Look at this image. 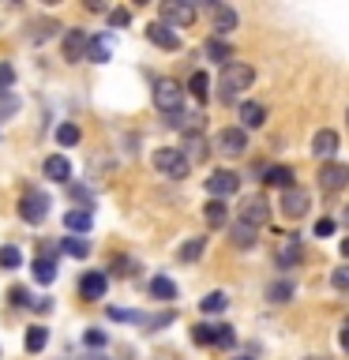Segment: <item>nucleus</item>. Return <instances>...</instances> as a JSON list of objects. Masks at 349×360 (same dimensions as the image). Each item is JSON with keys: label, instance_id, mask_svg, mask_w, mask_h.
<instances>
[{"label": "nucleus", "instance_id": "nucleus-44", "mask_svg": "<svg viewBox=\"0 0 349 360\" xmlns=\"http://www.w3.org/2000/svg\"><path fill=\"white\" fill-rule=\"evenodd\" d=\"M83 342H87L90 349H101V345H106V342H109V338H106V334H101V330H87V334H83Z\"/></svg>", "mask_w": 349, "mask_h": 360}, {"label": "nucleus", "instance_id": "nucleus-32", "mask_svg": "<svg viewBox=\"0 0 349 360\" xmlns=\"http://www.w3.org/2000/svg\"><path fill=\"white\" fill-rule=\"evenodd\" d=\"M61 248L68 255H75V259H87L90 255V240H83V236H68V240H61Z\"/></svg>", "mask_w": 349, "mask_h": 360}, {"label": "nucleus", "instance_id": "nucleus-12", "mask_svg": "<svg viewBox=\"0 0 349 360\" xmlns=\"http://www.w3.org/2000/svg\"><path fill=\"white\" fill-rule=\"evenodd\" d=\"M146 38H151L158 49H165V53H177L180 49V34L173 27H165V22H151V27H146Z\"/></svg>", "mask_w": 349, "mask_h": 360}, {"label": "nucleus", "instance_id": "nucleus-38", "mask_svg": "<svg viewBox=\"0 0 349 360\" xmlns=\"http://www.w3.org/2000/svg\"><path fill=\"white\" fill-rule=\"evenodd\" d=\"M191 338H196L199 345H214V326H207V323H199L196 330H191Z\"/></svg>", "mask_w": 349, "mask_h": 360}, {"label": "nucleus", "instance_id": "nucleus-29", "mask_svg": "<svg viewBox=\"0 0 349 360\" xmlns=\"http://www.w3.org/2000/svg\"><path fill=\"white\" fill-rule=\"evenodd\" d=\"M199 308L207 311V315H218V311L229 308V297H225V292H207V297L199 300Z\"/></svg>", "mask_w": 349, "mask_h": 360}, {"label": "nucleus", "instance_id": "nucleus-52", "mask_svg": "<svg viewBox=\"0 0 349 360\" xmlns=\"http://www.w3.org/2000/svg\"><path fill=\"white\" fill-rule=\"evenodd\" d=\"M345 225H349V207H345Z\"/></svg>", "mask_w": 349, "mask_h": 360}, {"label": "nucleus", "instance_id": "nucleus-37", "mask_svg": "<svg viewBox=\"0 0 349 360\" xmlns=\"http://www.w3.org/2000/svg\"><path fill=\"white\" fill-rule=\"evenodd\" d=\"M236 342V334H233V326H214V345H222V349H229Z\"/></svg>", "mask_w": 349, "mask_h": 360}, {"label": "nucleus", "instance_id": "nucleus-22", "mask_svg": "<svg viewBox=\"0 0 349 360\" xmlns=\"http://www.w3.org/2000/svg\"><path fill=\"white\" fill-rule=\"evenodd\" d=\"M203 248H207V240H203V236H191V240H184L177 248V259L180 263H196V259L203 255Z\"/></svg>", "mask_w": 349, "mask_h": 360}, {"label": "nucleus", "instance_id": "nucleus-55", "mask_svg": "<svg viewBox=\"0 0 349 360\" xmlns=\"http://www.w3.org/2000/svg\"><path fill=\"white\" fill-rule=\"evenodd\" d=\"M345 120H349V109H345Z\"/></svg>", "mask_w": 349, "mask_h": 360}, {"label": "nucleus", "instance_id": "nucleus-54", "mask_svg": "<svg viewBox=\"0 0 349 360\" xmlns=\"http://www.w3.org/2000/svg\"><path fill=\"white\" fill-rule=\"evenodd\" d=\"M90 360H106V356H90Z\"/></svg>", "mask_w": 349, "mask_h": 360}, {"label": "nucleus", "instance_id": "nucleus-50", "mask_svg": "<svg viewBox=\"0 0 349 360\" xmlns=\"http://www.w3.org/2000/svg\"><path fill=\"white\" fill-rule=\"evenodd\" d=\"M342 255L349 259V236H345V240H342Z\"/></svg>", "mask_w": 349, "mask_h": 360}, {"label": "nucleus", "instance_id": "nucleus-36", "mask_svg": "<svg viewBox=\"0 0 349 360\" xmlns=\"http://www.w3.org/2000/svg\"><path fill=\"white\" fill-rule=\"evenodd\" d=\"M109 319H117V323H146V315L143 311H128V308H109Z\"/></svg>", "mask_w": 349, "mask_h": 360}, {"label": "nucleus", "instance_id": "nucleus-21", "mask_svg": "<svg viewBox=\"0 0 349 360\" xmlns=\"http://www.w3.org/2000/svg\"><path fill=\"white\" fill-rule=\"evenodd\" d=\"M263 184H270V188H293V169L289 165H267L263 169Z\"/></svg>", "mask_w": 349, "mask_h": 360}, {"label": "nucleus", "instance_id": "nucleus-2", "mask_svg": "<svg viewBox=\"0 0 349 360\" xmlns=\"http://www.w3.org/2000/svg\"><path fill=\"white\" fill-rule=\"evenodd\" d=\"M154 169L169 180H184L191 169V158L180 150V146H158L154 150Z\"/></svg>", "mask_w": 349, "mask_h": 360}, {"label": "nucleus", "instance_id": "nucleus-27", "mask_svg": "<svg viewBox=\"0 0 349 360\" xmlns=\"http://www.w3.org/2000/svg\"><path fill=\"white\" fill-rule=\"evenodd\" d=\"M207 56H210V60H218V64H233V49L222 38H210L207 41Z\"/></svg>", "mask_w": 349, "mask_h": 360}, {"label": "nucleus", "instance_id": "nucleus-41", "mask_svg": "<svg viewBox=\"0 0 349 360\" xmlns=\"http://www.w3.org/2000/svg\"><path fill=\"white\" fill-rule=\"evenodd\" d=\"M188 154H191V158H203V154H207V143H203V135H188Z\"/></svg>", "mask_w": 349, "mask_h": 360}, {"label": "nucleus", "instance_id": "nucleus-11", "mask_svg": "<svg viewBox=\"0 0 349 360\" xmlns=\"http://www.w3.org/2000/svg\"><path fill=\"white\" fill-rule=\"evenodd\" d=\"M345 184H349V165L326 162V165L319 169V188H323V191H342Z\"/></svg>", "mask_w": 349, "mask_h": 360}, {"label": "nucleus", "instance_id": "nucleus-46", "mask_svg": "<svg viewBox=\"0 0 349 360\" xmlns=\"http://www.w3.org/2000/svg\"><path fill=\"white\" fill-rule=\"evenodd\" d=\"M334 233V221L331 218H319V221H315V236H331Z\"/></svg>", "mask_w": 349, "mask_h": 360}, {"label": "nucleus", "instance_id": "nucleus-30", "mask_svg": "<svg viewBox=\"0 0 349 360\" xmlns=\"http://www.w3.org/2000/svg\"><path fill=\"white\" fill-rule=\"evenodd\" d=\"M289 297H293V281L289 278H281V281H274V285L267 289V300L270 304H286Z\"/></svg>", "mask_w": 349, "mask_h": 360}, {"label": "nucleus", "instance_id": "nucleus-43", "mask_svg": "<svg viewBox=\"0 0 349 360\" xmlns=\"http://www.w3.org/2000/svg\"><path fill=\"white\" fill-rule=\"evenodd\" d=\"M331 281H334V289H349V263L338 266L334 274H331Z\"/></svg>", "mask_w": 349, "mask_h": 360}, {"label": "nucleus", "instance_id": "nucleus-45", "mask_svg": "<svg viewBox=\"0 0 349 360\" xmlns=\"http://www.w3.org/2000/svg\"><path fill=\"white\" fill-rule=\"evenodd\" d=\"M68 191H72L79 202H90V199H94V195H90V188H83V184H68Z\"/></svg>", "mask_w": 349, "mask_h": 360}, {"label": "nucleus", "instance_id": "nucleus-23", "mask_svg": "<svg viewBox=\"0 0 349 360\" xmlns=\"http://www.w3.org/2000/svg\"><path fill=\"white\" fill-rule=\"evenodd\" d=\"M56 30H61V27H56L53 19H38V22H30V41H34V45H42V41H49Z\"/></svg>", "mask_w": 349, "mask_h": 360}, {"label": "nucleus", "instance_id": "nucleus-48", "mask_svg": "<svg viewBox=\"0 0 349 360\" xmlns=\"http://www.w3.org/2000/svg\"><path fill=\"white\" fill-rule=\"evenodd\" d=\"M15 109H19V101H15V98H8V101L0 98V112H15Z\"/></svg>", "mask_w": 349, "mask_h": 360}, {"label": "nucleus", "instance_id": "nucleus-42", "mask_svg": "<svg viewBox=\"0 0 349 360\" xmlns=\"http://www.w3.org/2000/svg\"><path fill=\"white\" fill-rule=\"evenodd\" d=\"M113 274H117V278H132L135 263H132V259H117V263H113Z\"/></svg>", "mask_w": 349, "mask_h": 360}, {"label": "nucleus", "instance_id": "nucleus-4", "mask_svg": "<svg viewBox=\"0 0 349 360\" xmlns=\"http://www.w3.org/2000/svg\"><path fill=\"white\" fill-rule=\"evenodd\" d=\"M236 214H241V225H248V229H263V225L270 221V207H267L263 195H244Z\"/></svg>", "mask_w": 349, "mask_h": 360}, {"label": "nucleus", "instance_id": "nucleus-39", "mask_svg": "<svg viewBox=\"0 0 349 360\" xmlns=\"http://www.w3.org/2000/svg\"><path fill=\"white\" fill-rule=\"evenodd\" d=\"M132 22V11L128 8H113L109 11V27H128Z\"/></svg>", "mask_w": 349, "mask_h": 360}, {"label": "nucleus", "instance_id": "nucleus-31", "mask_svg": "<svg viewBox=\"0 0 349 360\" xmlns=\"http://www.w3.org/2000/svg\"><path fill=\"white\" fill-rule=\"evenodd\" d=\"M229 236H233V244H236V248H244V252L255 244V229H248V225H241V221H236L233 229H229Z\"/></svg>", "mask_w": 349, "mask_h": 360}, {"label": "nucleus", "instance_id": "nucleus-47", "mask_svg": "<svg viewBox=\"0 0 349 360\" xmlns=\"http://www.w3.org/2000/svg\"><path fill=\"white\" fill-rule=\"evenodd\" d=\"M11 304H19V308H27V304H30V300H27V289H19V285L11 289Z\"/></svg>", "mask_w": 349, "mask_h": 360}, {"label": "nucleus", "instance_id": "nucleus-25", "mask_svg": "<svg viewBox=\"0 0 349 360\" xmlns=\"http://www.w3.org/2000/svg\"><path fill=\"white\" fill-rule=\"evenodd\" d=\"M278 263H281V266H293V263H300V240H297V236H289V240L278 248Z\"/></svg>", "mask_w": 349, "mask_h": 360}, {"label": "nucleus", "instance_id": "nucleus-24", "mask_svg": "<svg viewBox=\"0 0 349 360\" xmlns=\"http://www.w3.org/2000/svg\"><path fill=\"white\" fill-rule=\"evenodd\" d=\"M188 94L196 98V101H207V94H210V75L207 72H196L188 79Z\"/></svg>", "mask_w": 349, "mask_h": 360}, {"label": "nucleus", "instance_id": "nucleus-18", "mask_svg": "<svg viewBox=\"0 0 349 360\" xmlns=\"http://www.w3.org/2000/svg\"><path fill=\"white\" fill-rule=\"evenodd\" d=\"M109 56H113V41H109V34H98V38H90V41H87V60L106 64Z\"/></svg>", "mask_w": 349, "mask_h": 360}, {"label": "nucleus", "instance_id": "nucleus-53", "mask_svg": "<svg viewBox=\"0 0 349 360\" xmlns=\"http://www.w3.org/2000/svg\"><path fill=\"white\" fill-rule=\"evenodd\" d=\"M236 360H252V356H236Z\"/></svg>", "mask_w": 349, "mask_h": 360}, {"label": "nucleus", "instance_id": "nucleus-16", "mask_svg": "<svg viewBox=\"0 0 349 360\" xmlns=\"http://www.w3.org/2000/svg\"><path fill=\"white\" fill-rule=\"evenodd\" d=\"M90 225H94V210H90V207H75V210H68V214H64V229H72L75 236H79V233H87Z\"/></svg>", "mask_w": 349, "mask_h": 360}, {"label": "nucleus", "instance_id": "nucleus-34", "mask_svg": "<svg viewBox=\"0 0 349 360\" xmlns=\"http://www.w3.org/2000/svg\"><path fill=\"white\" fill-rule=\"evenodd\" d=\"M19 263H23V255H19L15 244H4V248H0V266H4V270H15Z\"/></svg>", "mask_w": 349, "mask_h": 360}, {"label": "nucleus", "instance_id": "nucleus-7", "mask_svg": "<svg viewBox=\"0 0 349 360\" xmlns=\"http://www.w3.org/2000/svg\"><path fill=\"white\" fill-rule=\"evenodd\" d=\"M162 22H165V27H191V22H196V4L165 0V4H162Z\"/></svg>", "mask_w": 349, "mask_h": 360}, {"label": "nucleus", "instance_id": "nucleus-9", "mask_svg": "<svg viewBox=\"0 0 349 360\" xmlns=\"http://www.w3.org/2000/svg\"><path fill=\"white\" fill-rule=\"evenodd\" d=\"M87 30H79V27H68L64 34H61V49H64V60L68 64H75V60H83L87 56Z\"/></svg>", "mask_w": 349, "mask_h": 360}, {"label": "nucleus", "instance_id": "nucleus-19", "mask_svg": "<svg viewBox=\"0 0 349 360\" xmlns=\"http://www.w3.org/2000/svg\"><path fill=\"white\" fill-rule=\"evenodd\" d=\"M203 218H207L210 229H222V225H229V207H225L222 199H210L207 207H203Z\"/></svg>", "mask_w": 349, "mask_h": 360}, {"label": "nucleus", "instance_id": "nucleus-49", "mask_svg": "<svg viewBox=\"0 0 349 360\" xmlns=\"http://www.w3.org/2000/svg\"><path fill=\"white\" fill-rule=\"evenodd\" d=\"M338 345H342V349H345V353H349V326H345V330H342V334H338Z\"/></svg>", "mask_w": 349, "mask_h": 360}, {"label": "nucleus", "instance_id": "nucleus-17", "mask_svg": "<svg viewBox=\"0 0 349 360\" xmlns=\"http://www.w3.org/2000/svg\"><path fill=\"white\" fill-rule=\"evenodd\" d=\"M45 176L56 180V184H68L72 180V162H68L64 154H53V158H45Z\"/></svg>", "mask_w": 349, "mask_h": 360}, {"label": "nucleus", "instance_id": "nucleus-15", "mask_svg": "<svg viewBox=\"0 0 349 360\" xmlns=\"http://www.w3.org/2000/svg\"><path fill=\"white\" fill-rule=\"evenodd\" d=\"M312 154H315V158H334V154H338V131H331V128H319V131H315Z\"/></svg>", "mask_w": 349, "mask_h": 360}, {"label": "nucleus", "instance_id": "nucleus-6", "mask_svg": "<svg viewBox=\"0 0 349 360\" xmlns=\"http://www.w3.org/2000/svg\"><path fill=\"white\" fill-rule=\"evenodd\" d=\"M214 150L225 154V158H241L248 150V135L244 128H222L218 135H214Z\"/></svg>", "mask_w": 349, "mask_h": 360}, {"label": "nucleus", "instance_id": "nucleus-51", "mask_svg": "<svg viewBox=\"0 0 349 360\" xmlns=\"http://www.w3.org/2000/svg\"><path fill=\"white\" fill-rule=\"evenodd\" d=\"M304 360H323V356H304Z\"/></svg>", "mask_w": 349, "mask_h": 360}, {"label": "nucleus", "instance_id": "nucleus-8", "mask_svg": "<svg viewBox=\"0 0 349 360\" xmlns=\"http://www.w3.org/2000/svg\"><path fill=\"white\" fill-rule=\"evenodd\" d=\"M236 188H241V176H236L233 169H214V173L207 176V191H210V199H225V195H233Z\"/></svg>", "mask_w": 349, "mask_h": 360}, {"label": "nucleus", "instance_id": "nucleus-20", "mask_svg": "<svg viewBox=\"0 0 349 360\" xmlns=\"http://www.w3.org/2000/svg\"><path fill=\"white\" fill-rule=\"evenodd\" d=\"M267 124V109L259 101H244L241 105V128H263Z\"/></svg>", "mask_w": 349, "mask_h": 360}, {"label": "nucleus", "instance_id": "nucleus-5", "mask_svg": "<svg viewBox=\"0 0 349 360\" xmlns=\"http://www.w3.org/2000/svg\"><path fill=\"white\" fill-rule=\"evenodd\" d=\"M45 214H49V199H45V191H27V195L19 199V218L27 225H42Z\"/></svg>", "mask_w": 349, "mask_h": 360}, {"label": "nucleus", "instance_id": "nucleus-1", "mask_svg": "<svg viewBox=\"0 0 349 360\" xmlns=\"http://www.w3.org/2000/svg\"><path fill=\"white\" fill-rule=\"evenodd\" d=\"M252 83H255V68L233 60V64H225L222 75H218V94H222V101H233V98H241Z\"/></svg>", "mask_w": 349, "mask_h": 360}, {"label": "nucleus", "instance_id": "nucleus-10", "mask_svg": "<svg viewBox=\"0 0 349 360\" xmlns=\"http://www.w3.org/2000/svg\"><path fill=\"white\" fill-rule=\"evenodd\" d=\"M312 210V195L304 188H286L281 191V214L286 218H304Z\"/></svg>", "mask_w": 349, "mask_h": 360}, {"label": "nucleus", "instance_id": "nucleus-26", "mask_svg": "<svg viewBox=\"0 0 349 360\" xmlns=\"http://www.w3.org/2000/svg\"><path fill=\"white\" fill-rule=\"evenodd\" d=\"M45 342H49V330L45 326H30L27 338H23V345H27V353H42Z\"/></svg>", "mask_w": 349, "mask_h": 360}, {"label": "nucleus", "instance_id": "nucleus-13", "mask_svg": "<svg viewBox=\"0 0 349 360\" xmlns=\"http://www.w3.org/2000/svg\"><path fill=\"white\" fill-rule=\"evenodd\" d=\"M236 11L225 8V4H210V27H214V38H225L229 30H236Z\"/></svg>", "mask_w": 349, "mask_h": 360}, {"label": "nucleus", "instance_id": "nucleus-33", "mask_svg": "<svg viewBox=\"0 0 349 360\" xmlns=\"http://www.w3.org/2000/svg\"><path fill=\"white\" fill-rule=\"evenodd\" d=\"M151 297H158V300H173L177 297V285L169 278H154L151 281Z\"/></svg>", "mask_w": 349, "mask_h": 360}, {"label": "nucleus", "instance_id": "nucleus-14", "mask_svg": "<svg viewBox=\"0 0 349 360\" xmlns=\"http://www.w3.org/2000/svg\"><path fill=\"white\" fill-rule=\"evenodd\" d=\"M109 289V278L101 274V270H90V274H83V281H79V297L83 300H101Z\"/></svg>", "mask_w": 349, "mask_h": 360}, {"label": "nucleus", "instance_id": "nucleus-35", "mask_svg": "<svg viewBox=\"0 0 349 360\" xmlns=\"http://www.w3.org/2000/svg\"><path fill=\"white\" fill-rule=\"evenodd\" d=\"M56 143H61V146H75L79 143V128H75V124H61V128H56Z\"/></svg>", "mask_w": 349, "mask_h": 360}, {"label": "nucleus", "instance_id": "nucleus-40", "mask_svg": "<svg viewBox=\"0 0 349 360\" xmlns=\"http://www.w3.org/2000/svg\"><path fill=\"white\" fill-rule=\"evenodd\" d=\"M15 83V72H11V64H0V98H4V90H11Z\"/></svg>", "mask_w": 349, "mask_h": 360}, {"label": "nucleus", "instance_id": "nucleus-28", "mask_svg": "<svg viewBox=\"0 0 349 360\" xmlns=\"http://www.w3.org/2000/svg\"><path fill=\"white\" fill-rule=\"evenodd\" d=\"M56 278V263L49 255L45 259H34V281H42V285H49V281Z\"/></svg>", "mask_w": 349, "mask_h": 360}, {"label": "nucleus", "instance_id": "nucleus-3", "mask_svg": "<svg viewBox=\"0 0 349 360\" xmlns=\"http://www.w3.org/2000/svg\"><path fill=\"white\" fill-rule=\"evenodd\" d=\"M154 105L162 109L165 117L180 112V105H184V86L173 83V79H158V83H154Z\"/></svg>", "mask_w": 349, "mask_h": 360}]
</instances>
